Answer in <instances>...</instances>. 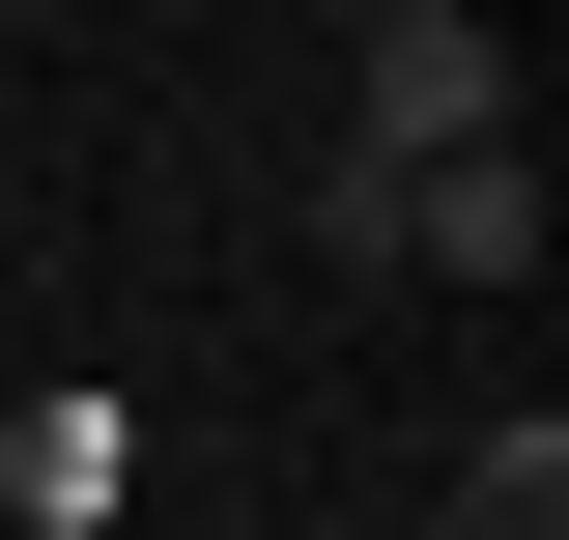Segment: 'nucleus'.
Returning <instances> with one entry per match:
<instances>
[{"mask_svg": "<svg viewBox=\"0 0 569 540\" xmlns=\"http://www.w3.org/2000/svg\"><path fill=\"white\" fill-rule=\"evenodd\" d=\"M456 540H569V427L485 399V456H456Z\"/></svg>", "mask_w": 569, "mask_h": 540, "instance_id": "20e7f679", "label": "nucleus"}, {"mask_svg": "<svg viewBox=\"0 0 569 540\" xmlns=\"http://www.w3.org/2000/svg\"><path fill=\"white\" fill-rule=\"evenodd\" d=\"M427 540H456V512H427Z\"/></svg>", "mask_w": 569, "mask_h": 540, "instance_id": "39448f33", "label": "nucleus"}, {"mask_svg": "<svg viewBox=\"0 0 569 540\" xmlns=\"http://www.w3.org/2000/svg\"><path fill=\"white\" fill-rule=\"evenodd\" d=\"M485 114H512L485 0H370V29H342V142H370V171H427V142H485Z\"/></svg>", "mask_w": 569, "mask_h": 540, "instance_id": "f257e3e1", "label": "nucleus"}, {"mask_svg": "<svg viewBox=\"0 0 569 540\" xmlns=\"http://www.w3.org/2000/svg\"><path fill=\"white\" fill-rule=\"evenodd\" d=\"M399 257H456V284H541V171H512V114L399 171Z\"/></svg>", "mask_w": 569, "mask_h": 540, "instance_id": "f03ea898", "label": "nucleus"}, {"mask_svg": "<svg viewBox=\"0 0 569 540\" xmlns=\"http://www.w3.org/2000/svg\"><path fill=\"white\" fill-rule=\"evenodd\" d=\"M0 512H29V540L114 512V399H0Z\"/></svg>", "mask_w": 569, "mask_h": 540, "instance_id": "7ed1b4c3", "label": "nucleus"}]
</instances>
